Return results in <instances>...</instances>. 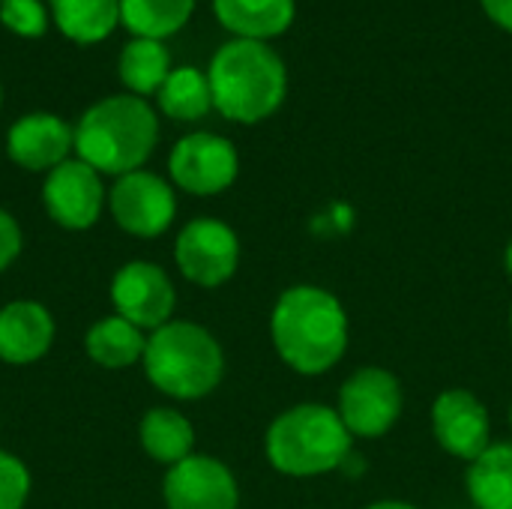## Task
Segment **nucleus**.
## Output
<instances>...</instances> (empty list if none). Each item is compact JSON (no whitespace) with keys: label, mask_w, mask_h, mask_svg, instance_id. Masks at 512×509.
Wrapping results in <instances>:
<instances>
[{"label":"nucleus","mask_w":512,"mask_h":509,"mask_svg":"<svg viewBox=\"0 0 512 509\" xmlns=\"http://www.w3.org/2000/svg\"><path fill=\"white\" fill-rule=\"evenodd\" d=\"M270 333L279 357L300 375L330 372L348 348L345 306L324 288H288L270 318Z\"/></svg>","instance_id":"1"},{"label":"nucleus","mask_w":512,"mask_h":509,"mask_svg":"<svg viewBox=\"0 0 512 509\" xmlns=\"http://www.w3.org/2000/svg\"><path fill=\"white\" fill-rule=\"evenodd\" d=\"M213 108L234 123H261L279 111L288 93L282 57L255 39L225 42L207 69Z\"/></svg>","instance_id":"2"},{"label":"nucleus","mask_w":512,"mask_h":509,"mask_svg":"<svg viewBox=\"0 0 512 509\" xmlns=\"http://www.w3.org/2000/svg\"><path fill=\"white\" fill-rule=\"evenodd\" d=\"M159 138L156 111L132 93L90 105L75 126V153L99 174H132L150 159Z\"/></svg>","instance_id":"3"},{"label":"nucleus","mask_w":512,"mask_h":509,"mask_svg":"<svg viewBox=\"0 0 512 509\" xmlns=\"http://www.w3.org/2000/svg\"><path fill=\"white\" fill-rule=\"evenodd\" d=\"M144 372L156 390L174 399H201L225 375V354L210 330L192 321H168L144 348Z\"/></svg>","instance_id":"4"},{"label":"nucleus","mask_w":512,"mask_h":509,"mask_svg":"<svg viewBox=\"0 0 512 509\" xmlns=\"http://www.w3.org/2000/svg\"><path fill=\"white\" fill-rule=\"evenodd\" d=\"M267 459L288 477H318L336 471L351 453V432L339 411L324 405H297L279 414L264 441Z\"/></svg>","instance_id":"5"},{"label":"nucleus","mask_w":512,"mask_h":509,"mask_svg":"<svg viewBox=\"0 0 512 509\" xmlns=\"http://www.w3.org/2000/svg\"><path fill=\"white\" fill-rule=\"evenodd\" d=\"M339 417L351 438H381L402 414V387L393 372L366 366L357 369L339 390Z\"/></svg>","instance_id":"6"},{"label":"nucleus","mask_w":512,"mask_h":509,"mask_svg":"<svg viewBox=\"0 0 512 509\" xmlns=\"http://www.w3.org/2000/svg\"><path fill=\"white\" fill-rule=\"evenodd\" d=\"M168 171L174 183L189 195H219L237 180L240 159L228 138L213 132H192L174 144Z\"/></svg>","instance_id":"7"},{"label":"nucleus","mask_w":512,"mask_h":509,"mask_svg":"<svg viewBox=\"0 0 512 509\" xmlns=\"http://www.w3.org/2000/svg\"><path fill=\"white\" fill-rule=\"evenodd\" d=\"M108 207L114 222L135 237H159L171 228L177 216L174 189L150 171H132L117 177L108 192Z\"/></svg>","instance_id":"8"},{"label":"nucleus","mask_w":512,"mask_h":509,"mask_svg":"<svg viewBox=\"0 0 512 509\" xmlns=\"http://www.w3.org/2000/svg\"><path fill=\"white\" fill-rule=\"evenodd\" d=\"M174 258L180 273L201 285V288H219L225 285L240 261V243L237 234L219 222V219H192L174 246Z\"/></svg>","instance_id":"9"},{"label":"nucleus","mask_w":512,"mask_h":509,"mask_svg":"<svg viewBox=\"0 0 512 509\" xmlns=\"http://www.w3.org/2000/svg\"><path fill=\"white\" fill-rule=\"evenodd\" d=\"M111 303L120 318L141 330H159L174 315V285L168 273L153 261H129L111 282Z\"/></svg>","instance_id":"10"},{"label":"nucleus","mask_w":512,"mask_h":509,"mask_svg":"<svg viewBox=\"0 0 512 509\" xmlns=\"http://www.w3.org/2000/svg\"><path fill=\"white\" fill-rule=\"evenodd\" d=\"M42 204L60 228L84 231L96 225L105 204L99 171H93L81 159H66L63 165L48 171L42 186Z\"/></svg>","instance_id":"11"},{"label":"nucleus","mask_w":512,"mask_h":509,"mask_svg":"<svg viewBox=\"0 0 512 509\" xmlns=\"http://www.w3.org/2000/svg\"><path fill=\"white\" fill-rule=\"evenodd\" d=\"M168 509H237L240 492L234 474L213 456H189L168 468L165 477Z\"/></svg>","instance_id":"12"},{"label":"nucleus","mask_w":512,"mask_h":509,"mask_svg":"<svg viewBox=\"0 0 512 509\" xmlns=\"http://www.w3.org/2000/svg\"><path fill=\"white\" fill-rule=\"evenodd\" d=\"M432 432L435 441L456 459L474 462L483 456L489 444V411L468 390H447L432 405Z\"/></svg>","instance_id":"13"},{"label":"nucleus","mask_w":512,"mask_h":509,"mask_svg":"<svg viewBox=\"0 0 512 509\" xmlns=\"http://www.w3.org/2000/svg\"><path fill=\"white\" fill-rule=\"evenodd\" d=\"M75 147V129L48 111L24 114L12 123L6 135L9 159L27 171H54L69 159V150Z\"/></svg>","instance_id":"14"},{"label":"nucleus","mask_w":512,"mask_h":509,"mask_svg":"<svg viewBox=\"0 0 512 509\" xmlns=\"http://www.w3.org/2000/svg\"><path fill=\"white\" fill-rule=\"evenodd\" d=\"M54 342V318L33 300H15L0 309V360L12 366L36 363Z\"/></svg>","instance_id":"15"},{"label":"nucleus","mask_w":512,"mask_h":509,"mask_svg":"<svg viewBox=\"0 0 512 509\" xmlns=\"http://www.w3.org/2000/svg\"><path fill=\"white\" fill-rule=\"evenodd\" d=\"M216 18L237 39H273L294 24V0H213Z\"/></svg>","instance_id":"16"},{"label":"nucleus","mask_w":512,"mask_h":509,"mask_svg":"<svg viewBox=\"0 0 512 509\" xmlns=\"http://www.w3.org/2000/svg\"><path fill=\"white\" fill-rule=\"evenodd\" d=\"M144 348H147L144 330L120 315L96 321L84 336L87 357L102 369H129L138 360H144Z\"/></svg>","instance_id":"17"},{"label":"nucleus","mask_w":512,"mask_h":509,"mask_svg":"<svg viewBox=\"0 0 512 509\" xmlns=\"http://www.w3.org/2000/svg\"><path fill=\"white\" fill-rule=\"evenodd\" d=\"M141 447L144 453L159 462V465H168L174 468L177 462L189 459L192 456V444H195V429L192 423L174 411V408H153L144 414L141 420Z\"/></svg>","instance_id":"18"},{"label":"nucleus","mask_w":512,"mask_h":509,"mask_svg":"<svg viewBox=\"0 0 512 509\" xmlns=\"http://www.w3.org/2000/svg\"><path fill=\"white\" fill-rule=\"evenodd\" d=\"M60 33L72 42L93 45L114 33L120 0H48Z\"/></svg>","instance_id":"19"},{"label":"nucleus","mask_w":512,"mask_h":509,"mask_svg":"<svg viewBox=\"0 0 512 509\" xmlns=\"http://www.w3.org/2000/svg\"><path fill=\"white\" fill-rule=\"evenodd\" d=\"M468 495L477 509H512V444H492L471 462Z\"/></svg>","instance_id":"20"},{"label":"nucleus","mask_w":512,"mask_h":509,"mask_svg":"<svg viewBox=\"0 0 512 509\" xmlns=\"http://www.w3.org/2000/svg\"><path fill=\"white\" fill-rule=\"evenodd\" d=\"M120 81L132 90V96H150L159 93L165 78L171 75V54L165 42L159 39H132L120 51L117 63Z\"/></svg>","instance_id":"21"},{"label":"nucleus","mask_w":512,"mask_h":509,"mask_svg":"<svg viewBox=\"0 0 512 509\" xmlns=\"http://www.w3.org/2000/svg\"><path fill=\"white\" fill-rule=\"evenodd\" d=\"M195 0H120V21L138 39H168L192 18Z\"/></svg>","instance_id":"22"},{"label":"nucleus","mask_w":512,"mask_h":509,"mask_svg":"<svg viewBox=\"0 0 512 509\" xmlns=\"http://www.w3.org/2000/svg\"><path fill=\"white\" fill-rule=\"evenodd\" d=\"M159 108L171 117V120H201L210 108H213V93H210V81L204 72L192 69V66H180L171 69V75L165 78V84L156 93Z\"/></svg>","instance_id":"23"},{"label":"nucleus","mask_w":512,"mask_h":509,"mask_svg":"<svg viewBox=\"0 0 512 509\" xmlns=\"http://www.w3.org/2000/svg\"><path fill=\"white\" fill-rule=\"evenodd\" d=\"M0 21L6 30L36 39L48 30V15L42 0H0Z\"/></svg>","instance_id":"24"},{"label":"nucleus","mask_w":512,"mask_h":509,"mask_svg":"<svg viewBox=\"0 0 512 509\" xmlns=\"http://www.w3.org/2000/svg\"><path fill=\"white\" fill-rule=\"evenodd\" d=\"M30 495V471L21 459L0 450V509H21Z\"/></svg>","instance_id":"25"},{"label":"nucleus","mask_w":512,"mask_h":509,"mask_svg":"<svg viewBox=\"0 0 512 509\" xmlns=\"http://www.w3.org/2000/svg\"><path fill=\"white\" fill-rule=\"evenodd\" d=\"M18 252H21V228L12 219V213L0 207V273L18 258Z\"/></svg>","instance_id":"26"},{"label":"nucleus","mask_w":512,"mask_h":509,"mask_svg":"<svg viewBox=\"0 0 512 509\" xmlns=\"http://www.w3.org/2000/svg\"><path fill=\"white\" fill-rule=\"evenodd\" d=\"M480 6L498 27L512 33V0H480Z\"/></svg>","instance_id":"27"},{"label":"nucleus","mask_w":512,"mask_h":509,"mask_svg":"<svg viewBox=\"0 0 512 509\" xmlns=\"http://www.w3.org/2000/svg\"><path fill=\"white\" fill-rule=\"evenodd\" d=\"M366 509H417L411 507V504H405V501H381V504H372V507Z\"/></svg>","instance_id":"28"},{"label":"nucleus","mask_w":512,"mask_h":509,"mask_svg":"<svg viewBox=\"0 0 512 509\" xmlns=\"http://www.w3.org/2000/svg\"><path fill=\"white\" fill-rule=\"evenodd\" d=\"M504 267H507V276L512 279V240L510 246H507V252H504Z\"/></svg>","instance_id":"29"},{"label":"nucleus","mask_w":512,"mask_h":509,"mask_svg":"<svg viewBox=\"0 0 512 509\" xmlns=\"http://www.w3.org/2000/svg\"><path fill=\"white\" fill-rule=\"evenodd\" d=\"M0 102H3V90H0Z\"/></svg>","instance_id":"30"},{"label":"nucleus","mask_w":512,"mask_h":509,"mask_svg":"<svg viewBox=\"0 0 512 509\" xmlns=\"http://www.w3.org/2000/svg\"><path fill=\"white\" fill-rule=\"evenodd\" d=\"M510 426H512V411H510Z\"/></svg>","instance_id":"31"},{"label":"nucleus","mask_w":512,"mask_h":509,"mask_svg":"<svg viewBox=\"0 0 512 509\" xmlns=\"http://www.w3.org/2000/svg\"><path fill=\"white\" fill-rule=\"evenodd\" d=\"M510 327H512V312H510Z\"/></svg>","instance_id":"32"}]
</instances>
